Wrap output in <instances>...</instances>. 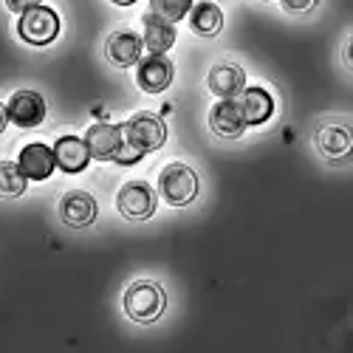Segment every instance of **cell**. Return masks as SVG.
<instances>
[{"label": "cell", "instance_id": "cell-13", "mask_svg": "<svg viewBox=\"0 0 353 353\" xmlns=\"http://www.w3.org/2000/svg\"><path fill=\"white\" fill-rule=\"evenodd\" d=\"M54 161L63 172H82L91 161V153H88V144L79 136H60L54 141Z\"/></svg>", "mask_w": 353, "mask_h": 353}, {"label": "cell", "instance_id": "cell-19", "mask_svg": "<svg viewBox=\"0 0 353 353\" xmlns=\"http://www.w3.org/2000/svg\"><path fill=\"white\" fill-rule=\"evenodd\" d=\"M26 175L17 161H0V198H17L26 192Z\"/></svg>", "mask_w": 353, "mask_h": 353}, {"label": "cell", "instance_id": "cell-8", "mask_svg": "<svg viewBox=\"0 0 353 353\" xmlns=\"http://www.w3.org/2000/svg\"><path fill=\"white\" fill-rule=\"evenodd\" d=\"M85 144H88V153L97 161H113L116 153L122 150L125 136H122V125H108V122H97L88 128L85 133Z\"/></svg>", "mask_w": 353, "mask_h": 353}, {"label": "cell", "instance_id": "cell-21", "mask_svg": "<svg viewBox=\"0 0 353 353\" xmlns=\"http://www.w3.org/2000/svg\"><path fill=\"white\" fill-rule=\"evenodd\" d=\"M280 3L291 14H303V12H311L316 6V0H280Z\"/></svg>", "mask_w": 353, "mask_h": 353}, {"label": "cell", "instance_id": "cell-17", "mask_svg": "<svg viewBox=\"0 0 353 353\" xmlns=\"http://www.w3.org/2000/svg\"><path fill=\"white\" fill-rule=\"evenodd\" d=\"M144 48L150 54H167L175 43V26L156 17V14H144Z\"/></svg>", "mask_w": 353, "mask_h": 353}, {"label": "cell", "instance_id": "cell-24", "mask_svg": "<svg viewBox=\"0 0 353 353\" xmlns=\"http://www.w3.org/2000/svg\"><path fill=\"white\" fill-rule=\"evenodd\" d=\"M110 3H116V6H133L136 0H110Z\"/></svg>", "mask_w": 353, "mask_h": 353}, {"label": "cell", "instance_id": "cell-12", "mask_svg": "<svg viewBox=\"0 0 353 353\" xmlns=\"http://www.w3.org/2000/svg\"><path fill=\"white\" fill-rule=\"evenodd\" d=\"M238 108L243 113V122L246 125H263L272 119L274 113V99L272 94L266 91V88H243V91L238 94Z\"/></svg>", "mask_w": 353, "mask_h": 353}, {"label": "cell", "instance_id": "cell-6", "mask_svg": "<svg viewBox=\"0 0 353 353\" xmlns=\"http://www.w3.org/2000/svg\"><path fill=\"white\" fill-rule=\"evenodd\" d=\"M6 119L17 128H37L46 119V99L37 91H14L6 102Z\"/></svg>", "mask_w": 353, "mask_h": 353}, {"label": "cell", "instance_id": "cell-20", "mask_svg": "<svg viewBox=\"0 0 353 353\" xmlns=\"http://www.w3.org/2000/svg\"><path fill=\"white\" fill-rule=\"evenodd\" d=\"M192 9V0H150V14L167 20V23H179L187 17Z\"/></svg>", "mask_w": 353, "mask_h": 353}, {"label": "cell", "instance_id": "cell-3", "mask_svg": "<svg viewBox=\"0 0 353 353\" xmlns=\"http://www.w3.org/2000/svg\"><path fill=\"white\" fill-rule=\"evenodd\" d=\"M122 136H125V144H130L133 150H139L144 156V153L159 150L167 141V125L161 122V116L141 110L122 125Z\"/></svg>", "mask_w": 353, "mask_h": 353}, {"label": "cell", "instance_id": "cell-22", "mask_svg": "<svg viewBox=\"0 0 353 353\" xmlns=\"http://www.w3.org/2000/svg\"><path fill=\"white\" fill-rule=\"evenodd\" d=\"M43 0H6V6H9V12H17V14H23L26 9H34V6H40Z\"/></svg>", "mask_w": 353, "mask_h": 353}, {"label": "cell", "instance_id": "cell-10", "mask_svg": "<svg viewBox=\"0 0 353 353\" xmlns=\"http://www.w3.org/2000/svg\"><path fill=\"white\" fill-rule=\"evenodd\" d=\"M20 170L26 179H32V181H46L48 175L54 172L57 161H54V147L43 144V141H32V144H26L23 150H20V159H17Z\"/></svg>", "mask_w": 353, "mask_h": 353}, {"label": "cell", "instance_id": "cell-23", "mask_svg": "<svg viewBox=\"0 0 353 353\" xmlns=\"http://www.w3.org/2000/svg\"><path fill=\"white\" fill-rule=\"evenodd\" d=\"M6 122H9V119H6V105H0V133L6 130Z\"/></svg>", "mask_w": 353, "mask_h": 353}, {"label": "cell", "instance_id": "cell-16", "mask_svg": "<svg viewBox=\"0 0 353 353\" xmlns=\"http://www.w3.org/2000/svg\"><path fill=\"white\" fill-rule=\"evenodd\" d=\"M316 147L319 153L331 159V161H339V159H347L350 153V130L347 125H322L316 130Z\"/></svg>", "mask_w": 353, "mask_h": 353}, {"label": "cell", "instance_id": "cell-9", "mask_svg": "<svg viewBox=\"0 0 353 353\" xmlns=\"http://www.w3.org/2000/svg\"><path fill=\"white\" fill-rule=\"evenodd\" d=\"M141 37L136 32H130V28H119V32H113L105 43V54H108V60L113 65H119V68H130L141 60Z\"/></svg>", "mask_w": 353, "mask_h": 353}, {"label": "cell", "instance_id": "cell-7", "mask_svg": "<svg viewBox=\"0 0 353 353\" xmlns=\"http://www.w3.org/2000/svg\"><path fill=\"white\" fill-rule=\"evenodd\" d=\"M172 63L167 60V54H147L144 60H139L136 68V82L144 94H161L172 82Z\"/></svg>", "mask_w": 353, "mask_h": 353}, {"label": "cell", "instance_id": "cell-5", "mask_svg": "<svg viewBox=\"0 0 353 353\" xmlns=\"http://www.w3.org/2000/svg\"><path fill=\"white\" fill-rule=\"evenodd\" d=\"M116 207L130 221H147L156 212V192L147 181H128L116 195Z\"/></svg>", "mask_w": 353, "mask_h": 353}, {"label": "cell", "instance_id": "cell-4", "mask_svg": "<svg viewBox=\"0 0 353 353\" xmlns=\"http://www.w3.org/2000/svg\"><path fill=\"white\" fill-rule=\"evenodd\" d=\"M17 34L32 46H48L60 34V14L43 3L34 9H26L17 20Z\"/></svg>", "mask_w": 353, "mask_h": 353}, {"label": "cell", "instance_id": "cell-1", "mask_svg": "<svg viewBox=\"0 0 353 353\" xmlns=\"http://www.w3.org/2000/svg\"><path fill=\"white\" fill-rule=\"evenodd\" d=\"M167 297L159 283L150 280H136L125 291V314L133 322H156L164 314Z\"/></svg>", "mask_w": 353, "mask_h": 353}, {"label": "cell", "instance_id": "cell-15", "mask_svg": "<svg viewBox=\"0 0 353 353\" xmlns=\"http://www.w3.org/2000/svg\"><path fill=\"white\" fill-rule=\"evenodd\" d=\"M207 85L210 91L221 99H234L243 88H246V71L241 65H232V63H221L210 71L207 77Z\"/></svg>", "mask_w": 353, "mask_h": 353}, {"label": "cell", "instance_id": "cell-2", "mask_svg": "<svg viewBox=\"0 0 353 353\" xmlns=\"http://www.w3.org/2000/svg\"><path fill=\"white\" fill-rule=\"evenodd\" d=\"M159 192L170 207H187L198 198V175L192 167L172 161L159 175Z\"/></svg>", "mask_w": 353, "mask_h": 353}, {"label": "cell", "instance_id": "cell-18", "mask_svg": "<svg viewBox=\"0 0 353 353\" xmlns=\"http://www.w3.org/2000/svg\"><path fill=\"white\" fill-rule=\"evenodd\" d=\"M190 26L201 37H215L223 28V12L212 0H201V3H192V9H190Z\"/></svg>", "mask_w": 353, "mask_h": 353}, {"label": "cell", "instance_id": "cell-11", "mask_svg": "<svg viewBox=\"0 0 353 353\" xmlns=\"http://www.w3.org/2000/svg\"><path fill=\"white\" fill-rule=\"evenodd\" d=\"M60 218L68 226H74V229L91 226L94 218H97V201L88 195V192H82V190H71L60 201Z\"/></svg>", "mask_w": 353, "mask_h": 353}, {"label": "cell", "instance_id": "cell-14", "mask_svg": "<svg viewBox=\"0 0 353 353\" xmlns=\"http://www.w3.org/2000/svg\"><path fill=\"white\" fill-rule=\"evenodd\" d=\"M210 128H212V133H218L223 139H238L246 130V122H243V113L238 108V99H221L210 110Z\"/></svg>", "mask_w": 353, "mask_h": 353}]
</instances>
